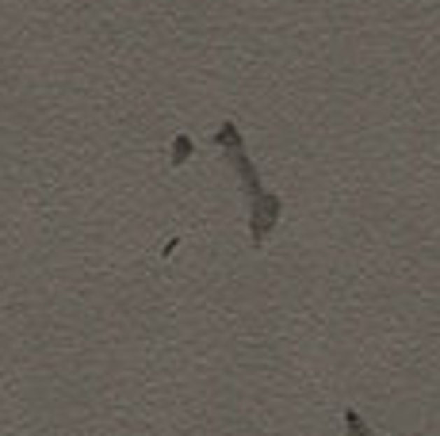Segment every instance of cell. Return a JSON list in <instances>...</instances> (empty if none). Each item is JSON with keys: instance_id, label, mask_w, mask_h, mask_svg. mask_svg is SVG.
<instances>
[{"instance_id": "cell-2", "label": "cell", "mask_w": 440, "mask_h": 436, "mask_svg": "<svg viewBox=\"0 0 440 436\" xmlns=\"http://www.w3.org/2000/svg\"><path fill=\"white\" fill-rule=\"evenodd\" d=\"M345 436H376V433L368 429V421L356 409H345Z\"/></svg>"}, {"instance_id": "cell-1", "label": "cell", "mask_w": 440, "mask_h": 436, "mask_svg": "<svg viewBox=\"0 0 440 436\" xmlns=\"http://www.w3.org/2000/svg\"><path fill=\"white\" fill-rule=\"evenodd\" d=\"M276 218H280V199L276 196H257V207H253V241H264L268 230L276 226Z\"/></svg>"}, {"instance_id": "cell-3", "label": "cell", "mask_w": 440, "mask_h": 436, "mask_svg": "<svg viewBox=\"0 0 440 436\" xmlns=\"http://www.w3.org/2000/svg\"><path fill=\"white\" fill-rule=\"evenodd\" d=\"M188 153H192V142L188 138H176V145H173V161H176V165H184Z\"/></svg>"}]
</instances>
